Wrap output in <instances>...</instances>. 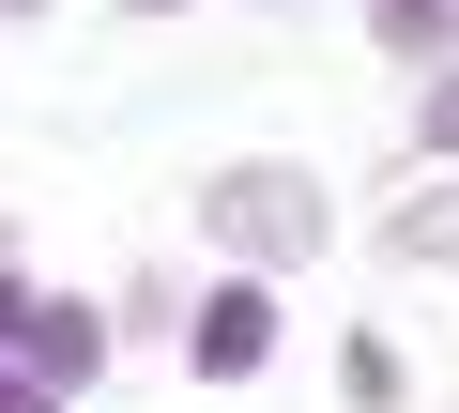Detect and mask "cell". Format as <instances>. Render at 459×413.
<instances>
[{
  "label": "cell",
  "mask_w": 459,
  "mask_h": 413,
  "mask_svg": "<svg viewBox=\"0 0 459 413\" xmlns=\"http://www.w3.org/2000/svg\"><path fill=\"white\" fill-rule=\"evenodd\" d=\"M31 306H47V291H16V276H0V337H31Z\"/></svg>",
  "instance_id": "5"
},
{
  "label": "cell",
  "mask_w": 459,
  "mask_h": 413,
  "mask_svg": "<svg viewBox=\"0 0 459 413\" xmlns=\"http://www.w3.org/2000/svg\"><path fill=\"white\" fill-rule=\"evenodd\" d=\"M383 47L398 62H444V0H383Z\"/></svg>",
  "instance_id": "4"
},
{
  "label": "cell",
  "mask_w": 459,
  "mask_h": 413,
  "mask_svg": "<svg viewBox=\"0 0 459 413\" xmlns=\"http://www.w3.org/2000/svg\"><path fill=\"white\" fill-rule=\"evenodd\" d=\"M199 230L246 261V276H276V261H307V245H322V199H307L291 168H214V184H199Z\"/></svg>",
  "instance_id": "1"
},
{
  "label": "cell",
  "mask_w": 459,
  "mask_h": 413,
  "mask_svg": "<svg viewBox=\"0 0 459 413\" xmlns=\"http://www.w3.org/2000/svg\"><path fill=\"white\" fill-rule=\"evenodd\" d=\"M16 352H31L47 383H77V367H92V322H77V306H31V337H16Z\"/></svg>",
  "instance_id": "3"
},
{
  "label": "cell",
  "mask_w": 459,
  "mask_h": 413,
  "mask_svg": "<svg viewBox=\"0 0 459 413\" xmlns=\"http://www.w3.org/2000/svg\"><path fill=\"white\" fill-rule=\"evenodd\" d=\"M138 16H169V0H138Z\"/></svg>",
  "instance_id": "7"
},
{
  "label": "cell",
  "mask_w": 459,
  "mask_h": 413,
  "mask_svg": "<svg viewBox=\"0 0 459 413\" xmlns=\"http://www.w3.org/2000/svg\"><path fill=\"white\" fill-rule=\"evenodd\" d=\"M0 413H62V383H0Z\"/></svg>",
  "instance_id": "6"
},
{
  "label": "cell",
  "mask_w": 459,
  "mask_h": 413,
  "mask_svg": "<svg viewBox=\"0 0 459 413\" xmlns=\"http://www.w3.org/2000/svg\"><path fill=\"white\" fill-rule=\"evenodd\" d=\"M261 352H276V291H261V276H230V291L199 306V367H214V383H246Z\"/></svg>",
  "instance_id": "2"
}]
</instances>
